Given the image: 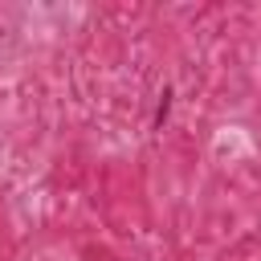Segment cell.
I'll return each mask as SVG.
<instances>
[{"label":"cell","instance_id":"6da1fadb","mask_svg":"<svg viewBox=\"0 0 261 261\" xmlns=\"http://www.w3.org/2000/svg\"><path fill=\"white\" fill-rule=\"evenodd\" d=\"M167 114H171V90H163V94H159V102H155V122H151V130H163Z\"/></svg>","mask_w":261,"mask_h":261}]
</instances>
